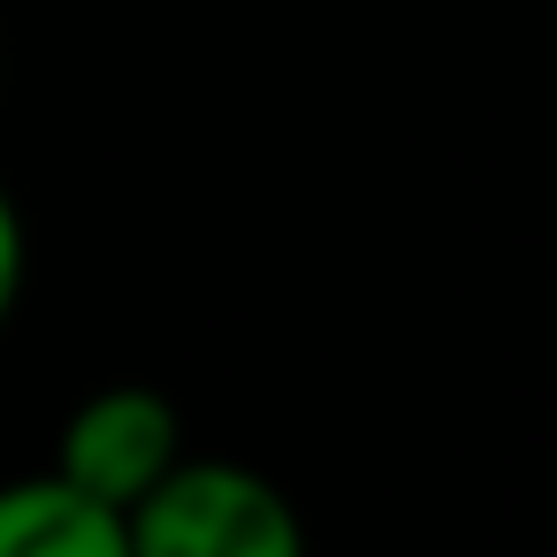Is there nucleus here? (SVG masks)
<instances>
[{
    "instance_id": "f257e3e1",
    "label": "nucleus",
    "mask_w": 557,
    "mask_h": 557,
    "mask_svg": "<svg viewBox=\"0 0 557 557\" xmlns=\"http://www.w3.org/2000/svg\"><path fill=\"white\" fill-rule=\"evenodd\" d=\"M131 557H306L298 504L237 458H176L131 511Z\"/></svg>"
},
{
    "instance_id": "f03ea898",
    "label": "nucleus",
    "mask_w": 557,
    "mask_h": 557,
    "mask_svg": "<svg viewBox=\"0 0 557 557\" xmlns=\"http://www.w3.org/2000/svg\"><path fill=\"white\" fill-rule=\"evenodd\" d=\"M176 458H184V412L153 382L92 389L54 435V473L108 511H131Z\"/></svg>"
},
{
    "instance_id": "7ed1b4c3",
    "label": "nucleus",
    "mask_w": 557,
    "mask_h": 557,
    "mask_svg": "<svg viewBox=\"0 0 557 557\" xmlns=\"http://www.w3.org/2000/svg\"><path fill=\"white\" fill-rule=\"evenodd\" d=\"M0 557H131L123 511L70 488L54 466L0 481Z\"/></svg>"
},
{
    "instance_id": "20e7f679",
    "label": "nucleus",
    "mask_w": 557,
    "mask_h": 557,
    "mask_svg": "<svg viewBox=\"0 0 557 557\" xmlns=\"http://www.w3.org/2000/svg\"><path fill=\"white\" fill-rule=\"evenodd\" d=\"M24 275H32V237H24V214L0 184V329L16 321V298H24Z\"/></svg>"
}]
</instances>
